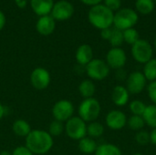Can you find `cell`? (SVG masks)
<instances>
[{
  "instance_id": "obj_1",
  "label": "cell",
  "mask_w": 156,
  "mask_h": 155,
  "mask_svg": "<svg viewBox=\"0 0 156 155\" xmlns=\"http://www.w3.org/2000/svg\"><path fill=\"white\" fill-rule=\"evenodd\" d=\"M53 145V137L48 131L40 129L32 130L25 141V146L34 155L47 154L51 151Z\"/></svg>"
},
{
  "instance_id": "obj_2",
  "label": "cell",
  "mask_w": 156,
  "mask_h": 155,
  "mask_svg": "<svg viewBox=\"0 0 156 155\" xmlns=\"http://www.w3.org/2000/svg\"><path fill=\"white\" fill-rule=\"evenodd\" d=\"M113 17L114 13L101 4L91 6L88 13L90 23L100 30L111 27L113 25Z\"/></svg>"
},
{
  "instance_id": "obj_3",
  "label": "cell",
  "mask_w": 156,
  "mask_h": 155,
  "mask_svg": "<svg viewBox=\"0 0 156 155\" xmlns=\"http://www.w3.org/2000/svg\"><path fill=\"white\" fill-rule=\"evenodd\" d=\"M101 112V106L100 101L93 98L83 99L78 108L79 117L85 122H91L97 121Z\"/></svg>"
},
{
  "instance_id": "obj_4",
  "label": "cell",
  "mask_w": 156,
  "mask_h": 155,
  "mask_svg": "<svg viewBox=\"0 0 156 155\" xmlns=\"http://www.w3.org/2000/svg\"><path fill=\"white\" fill-rule=\"evenodd\" d=\"M139 16L135 10L132 8H121L114 13L113 25L115 28L124 31L133 28L138 22Z\"/></svg>"
},
{
  "instance_id": "obj_5",
  "label": "cell",
  "mask_w": 156,
  "mask_h": 155,
  "mask_svg": "<svg viewBox=\"0 0 156 155\" xmlns=\"http://www.w3.org/2000/svg\"><path fill=\"white\" fill-rule=\"evenodd\" d=\"M131 53L133 58L140 64H145L153 58L154 48L146 39L140 38L135 42L131 48Z\"/></svg>"
},
{
  "instance_id": "obj_6",
  "label": "cell",
  "mask_w": 156,
  "mask_h": 155,
  "mask_svg": "<svg viewBox=\"0 0 156 155\" xmlns=\"http://www.w3.org/2000/svg\"><path fill=\"white\" fill-rule=\"evenodd\" d=\"M85 71L90 79L101 81L110 75L111 69L105 60L101 58H93L85 67Z\"/></svg>"
},
{
  "instance_id": "obj_7",
  "label": "cell",
  "mask_w": 156,
  "mask_h": 155,
  "mask_svg": "<svg viewBox=\"0 0 156 155\" xmlns=\"http://www.w3.org/2000/svg\"><path fill=\"white\" fill-rule=\"evenodd\" d=\"M67 136L74 141H80L87 136V122L79 116H73L65 123Z\"/></svg>"
},
{
  "instance_id": "obj_8",
  "label": "cell",
  "mask_w": 156,
  "mask_h": 155,
  "mask_svg": "<svg viewBox=\"0 0 156 155\" xmlns=\"http://www.w3.org/2000/svg\"><path fill=\"white\" fill-rule=\"evenodd\" d=\"M75 108L73 103L69 100H60L55 102L52 107V116L54 120L66 122L73 117Z\"/></svg>"
},
{
  "instance_id": "obj_9",
  "label": "cell",
  "mask_w": 156,
  "mask_h": 155,
  "mask_svg": "<svg viewBox=\"0 0 156 155\" xmlns=\"http://www.w3.org/2000/svg\"><path fill=\"white\" fill-rule=\"evenodd\" d=\"M125 87L130 94H140L146 89L147 79L142 71H133L128 75L125 80Z\"/></svg>"
},
{
  "instance_id": "obj_10",
  "label": "cell",
  "mask_w": 156,
  "mask_h": 155,
  "mask_svg": "<svg viewBox=\"0 0 156 155\" xmlns=\"http://www.w3.org/2000/svg\"><path fill=\"white\" fill-rule=\"evenodd\" d=\"M29 79L34 89L37 90H44L51 83V75L45 68L37 67L32 70Z\"/></svg>"
},
{
  "instance_id": "obj_11",
  "label": "cell",
  "mask_w": 156,
  "mask_h": 155,
  "mask_svg": "<svg viewBox=\"0 0 156 155\" xmlns=\"http://www.w3.org/2000/svg\"><path fill=\"white\" fill-rule=\"evenodd\" d=\"M105 61L111 69H121L127 62V55L122 48H112L107 52Z\"/></svg>"
},
{
  "instance_id": "obj_12",
  "label": "cell",
  "mask_w": 156,
  "mask_h": 155,
  "mask_svg": "<svg viewBox=\"0 0 156 155\" xmlns=\"http://www.w3.org/2000/svg\"><path fill=\"white\" fill-rule=\"evenodd\" d=\"M51 16L57 21H65L69 19L74 14L73 5L67 0H60L54 3L51 10Z\"/></svg>"
},
{
  "instance_id": "obj_13",
  "label": "cell",
  "mask_w": 156,
  "mask_h": 155,
  "mask_svg": "<svg viewBox=\"0 0 156 155\" xmlns=\"http://www.w3.org/2000/svg\"><path fill=\"white\" fill-rule=\"evenodd\" d=\"M128 118L126 114L120 110L110 111L105 118L106 126L112 131H120L127 125Z\"/></svg>"
},
{
  "instance_id": "obj_14",
  "label": "cell",
  "mask_w": 156,
  "mask_h": 155,
  "mask_svg": "<svg viewBox=\"0 0 156 155\" xmlns=\"http://www.w3.org/2000/svg\"><path fill=\"white\" fill-rule=\"evenodd\" d=\"M56 27V20L51 15L40 16L36 24V29L41 36L51 35Z\"/></svg>"
},
{
  "instance_id": "obj_15",
  "label": "cell",
  "mask_w": 156,
  "mask_h": 155,
  "mask_svg": "<svg viewBox=\"0 0 156 155\" xmlns=\"http://www.w3.org/2000/svg\"><path fill=\"white\" fill-rule=\"evenodd\" d=\"M130 93L125 86L116 85L112 91V100L117 107H124L129 103Z\"/></svg>"
},
{
  "instance_id": "obj_16",
  "label": "cell",
  "mask_w": 156,
  "mask_h": 155,
  "mask_svg": "<svg viewBox=\"0 0 156 155\" xmlns=\"http://www.w3.org/2000/svg\"><path fill=\"white\" fill-rule=\"evenodd\" d=\"M76 61L80 66L86 67L92 59H93V49L88 44L80 45L75 54Z\"/></svg>"
},
{
  "instance_id": "obj_17",
  "label": "cell",
  "mask_w": 156,
  "mask_h": 155,
  "mask_svg": "<svg viewBox=\"0 0 156 155\" xmlns=\"http://www.w3.org/2000/svg\"><path fill=\"white\" fill-rule=\"evenodd\" d=\"M30 5L35 14L43 16L51 13L54 2L53 0H30Z\"/></svg>"
},
{
  "instance_id": "obj_18",
  "label": "cell",
  "mask_w": 156,
  "mask_h": 155,
  "mask_svg": "<svg viewBox=\"0 0 156 155\" xmlns=\"http://www.w3.org/2000/svg\"><path fill=\"white\" fill-rule=\"evenodd\" d=\"M79 92L80 96L83 99H89V98H93L95 92H96V85L93 80L90 79H83L79 87H78Z\"/></svg>"
},
{
  "instance_id": "obj_19",
  "label": "cell",
  "mask_w": 156,
  "mask_h": 155,
  "mask_svg": "<svg viewBox=\"0 0 156 155\" xmlns=\"http://www.w3.org/2000/svg\"><path fill=\"white\" fill-rule=\"evenodd\" d=\"M12 131L14 132V134H16L18 137H27L29 132L32 131L30 124L23 120V119H18L16 120L13 124H12Z\"/></svg>"
},
{
  "instance_id": "obj_20",
  "label": "cell",
  "mask_w": 156,
  "mask_h": 155,
  "mask_svg": "<svg viewBox=\"0 0 156 155\" xmlns=\"http://www.w3.org/2000/svg\"><path fill=\"white\" fill-rule=\"evenodd\" d=\"M98 144L96 141L89 136H86L79 141L78 148L80 153L84 154H92L96 152Z\"/></svg>"
},
{
  "instance_id": "obj_21",
  "label": "cell",
  "mask_w": 156,
  "mask_h": 155,
  "mask_svg": "<svg viewBox=\"0 0 156 155\" xmlns=\"http://www.w3.org/2000/svg\"><path fill=\"white\" fill-rule=\"evenodd\" d=\"M94 155H122V153L116 144L107 143L98 145Z\"/></svg>"
},
{
  "instance_id": "obj_22",
  "label": "cell",
  "mask_w": 156,
  "mask_h": 155,
  "mask_svg": "<svg viewBox=\"0 0 156 155\" xmlns=\"http://www.w3.org/2000/svg\"><path fill=\"white\" fill-rule=\"evenodd\" d=\"M104 133V126L102 123L95 121L87 124V136L92 139H98Z\"/></svg>"
},
{
  "instance_id": "obj_23",
  "label": "cell",
  "mask_w": 156,
  "mask_h": 155,
  "mask_svg": "<svg viewBox=\"0 0 156 155\" xmlns=\"http://www.w3.org/2000/svg\"><path fill=\"white\" fill-rule=\"evenodd\" d=\"M143 119L145 125L152 129L156 128V105L150 104L146 106V109L143 114Z\"/></svg>"
},
{
  "instance_id": "obj_24",
  "label": "cell",
  "mask_w": 156,
  "mask_h": 155,
  "mask_svg": "<svg viewBox=\"0 0 156 155\" xmlns=\"http://www.w3.org/2000/svg\"><path fill=\"white\" fill-rule=\"evenodd\" d=\"M155 3L154 0H136V11L142 15H149L154 10Z\"/></svg>"
},
{
  "instance_id": "obj_25",
  "label": "cell",
  "mask_w": 156,
  "mask_h": 155,
  "mask_svg": "<svg viewBox=\"0 0 156 155\" xmlns=\"http://www.w3.org/2000/svg\"><path fill=\"white\" fill-rule=\"evenodd\" d=\"M143 74L144 75L147 81L152 82L156 80V58H152L144 65Z\"/></svg>"
},
{
  "instance_id": "obj_26",
  "label": "cell",
  "mask_w": 156,
  "mask_h": 155,
  "mask_svg": "<svg viewBox=\"0 0 156 155\" xmlns=\"http://www.w3.org/2000/svg\"><path fill=\"white\" fill-rule=\"evenodd\" d=\"M127 125L132 131L139 132L141 130H144V128L145 126V122L143 119V116L132 115L128 118Z\"/></svg>"
},
{
  "instance_id": "obj_27",
  "label": "cell",
  "mask_w": 156,
  "mask_h": 155,
  "mask_svg": "<svg viewBox=\"0 0 156 155\" xmlns=\"http://www.w3.org/2000/svg\"><path fill=\"white\" fill-rule=\"evenodd\" d=\"M146 104L141 100H133L129 103V110L132 112V115H138L143 116L145 109Z\"/></svg>"
},
{
  "instance_id": "obj_28",
  "label": "cell",
  "mask_w": 156,
  "mask_h": 155,
  "mask_svg": "<svg viewBox=\"0 0 156 155\" xmlns=\"http://www.w3.org/2000/svg\"><path fill=\"white\" fill-rule=\"evenodd\" d=\"M48 132L52 137L60 136L65 132V124L62 122L54 120L53 122H51L49 123Z\"/></svg>"
},
{
  "instance_id": "obj_29",
  "label": "cell",
  "mask_w": 156,
  "mask_h": 155,
  "mask_svg": "<svg viewBox=\"0 0 156 155\" xmlns=\"http://www.w3.org/2000/svg\"><path fill=\"white\" fill-rule=\"evenodd\" d=\"M109 42L112 48H121V46L124 43L122 31L114 27L112 29V36H111V38L109 39Z\"/></svg>"
},
{
  "instance_id": "obj_30",
  "label": "cell",
  "mask_w": 156,
  "mask_h": 155,
  "mask_svg": "<svg viewBox=\"0 0 156 155\" xmlns=\"http://www.w3.org/2000/svg\"><path fill=\"white\" fill-rule=\"evenodd\" d=\"M122 33H123L124 42L131 45V46H133L135 42H137L140 39L139 32L134 27L126 29V30L122 31Z\"/></svg>"
},
{
  "instance_id": "obj_31",
  "label": "cell",
  "mask_w": 156,
  "mask_h": 155,
  "mask_svg": "<svg viewBox=\"0 0 156 155\" xmlns=\"http://www.w3.org/2000/svg\"><path fill=\"white\" fill-rule=\"evenodd\" d=\"M134 140L139 145L145 146L148 143H150V132L145 130H141L139 132H136Z\"/></svg>"
},
{
  "instance_id": "obj_32",
  "label": "cell",
  "mask_w": 156,
  "mask_h": 155,
  "mask_svg": "<svg viewBox=\"0 0 156 155\" xmlns=\"http://www.w3.org/2000/svg\"><path fill=\"white\" fill-rule=\"evenodd\" d=\"M147 95L154 105H156V80L150 82L147 87Z\"/></svg>"
},
{
  "instance_id": "obj_33",
  "label": "cell",
  "mask_w": 156,
  "mask_h": 155,
  "mask_svg": "<svg viewBox=\"0 0 156 155\" xmlns=\"http://www.w3.org/2000/svg\"><path fill=\"white\" fill-rule=\"evenodd\" d=\"M103 1H104L103 5L113 13L121 9V6H122L121 0H103Z\"/></svg>"
},
{
  "instance_id": "obj_34",
  "label": "cell",
  "mask_w": 156,
  "mask_h": 155,
  "mask_svg": "<svg viewBox=\"0 0 156 155\" xmlns=\"http://www.w3.org/2000/svg\"><path fill=\"white\" fill-rule=\"evenodd\" d=\"M12 155H34L25 145H20L16 147L13 152H12Z\"/></svg>"
},
{
  "instance_id": "obj_35",
  "label": "cell",
  "mask_w": 156,
  "mask_h": 155,
  "mask_svg": "<svg viewBox=\"0 0 156 155\" xmlns=\"http://www.w3.org/2000/svg\"><path fill=\"white\" fill-rule=\"evenodd\" d=\"M115 77L120 81H125L126 79H127V77H128V75H127L126 71L124 70V69H117L116 70Z\"/></svg>"
},
{
  "instance_id": "obj_36",
  "label": "cell",
  "mask_w": 156,
  "mask_h": 155,
  "mask_svg": "<svg viewBox=\"0 0 156 155\" xmlns=\"http://www.w3.org/2000/svg\"><path fill=\"white\" fill-rule=\"evenodd\" d=\"M112 29L111 27L101 30V38L104 39V40H108L109 41V39L111 38V36H112Z\"/></svg>"
},
{
  "instance_id": "obj_37",
  "label": "cell",
  "mask_w": 156,
  "mask_h": 155,
  "mask_svg": "<svg viewBox=\"0 0 156 155\" xmlns=\"http://www.w3.org/2000/svg\"><path fill=\"white\" fill-rule=\"evenodd\" d=\"M80 2H82L83 4L87 5H90V6H94V5H97L99 4H101V2L102 0H80Z\"/></svg>"
},
{
  "instance_id": "obj_38",
  "label": "cell",
  "mask_w": 156,
  "mask_h": 155,
  "mask_svg": "<svg viewBox=\"0 0 156 155\" xmlns=\"http://www.w3.org/2000/svg\"><path fill=\"white\" fill-rule=\"evenodd\" d=\"M150 143L156 146V128L152 129L150 132Z\"/></svg>"
},
{
  "instance_id": "obj_39",
  "label": "cell",
  "mask_w": 156,
  "mask_h": 155,
  "mask_svg": "<svg viewBox=\"0 0 156 155\" xmlns=\"http://www.w3.org/2000/svg\"><path fill=\"white\" fill-rule=\"evenodd\" d=\"M5 25V16L4 13L0 10V31L4 28Z\"/></svg>"
},
{
  "instance_id": "obj_40",
  "label": "cell",
  "mask_w": 156,
  "mask_h": 155,
  "mask_svg": "<svg viewBox=\"0 0 156 155\" xmlns=\"http://www.w3.org/2000/svg\"><path fill=\"white\" fill-rule=\"evenodd\" d=\"M5 112H6V109H5V106L0 102V121L5 117Z\"/></svg>"
},
{
  "instance_id": "obj_41",
  "label": "cell",
  "mask_w": 156,
  "mask_h": 155,
  "mask_svg": "<svg viewBox=\"0 0 156 155\" xmlns=\"http://www.w3.org/2000/svg\"><path fill=\"white\" fill-rule=\"evenodd\" d=\"M15 2L19 7H25L27 5V0H15Z\"/></svg>"
},
{
  "instance_id": "obj_42",
  "label": "cell",
  "mask_w": 156,
  "mask_h": 155,
  "mask_svg": "<svg viewBox=\"0 0 156 155\" xmlns=\"http://www.w3.org/2000/svg\"><path fill=\"white\" fill-rule=\"evenodd\" d=\"M0 155H12V152H9L7 150H3L0 152Z\"/></svg>"
},
{
  "instance_id": "obj_43",
  "label": "cell",
  "mask_w": 156,
  "mask_h": 155,
  "mask_svg": "<svg viewBox=\"0 0 156 155\" xmlns=\"http://www.w3.org/2000/svg\"><path fill=\"white\" fill-rule=\"evenodd\" d=\"M154 49L156 50V36L154 37Z\"/></svg>"
},
{
  "instance_id": "obj_44",
  "label": "cell",
  "mask_w": 156,
  "mask_h": 155,
  "mask_svg": "<svg viewBox=\"0 0 156 155\" xmlns=\"http://www.w3.org/2000/svg\"><path fill=\"white\" fill-rule=\"evenodd\" d=\"M133 155H144V154H142V153H133Z\"/></svg>"
},
{
  "instance_id": "obj_45",
  "label": "cell",
  "mask_w": 156,
  "mask_h": 155,
  "mask_svg": "<svg viewBox=\"0 0 156 155\" xmlns=\"http://www.w3.org/2000/svg\"><path fill=\"white\" fill-rule=\"evenodd\" d=\"M154 3H155V5H156V0H154Z\"/></svg>"
}]
</instances>
